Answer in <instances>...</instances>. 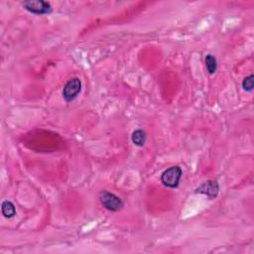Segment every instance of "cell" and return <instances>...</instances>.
<instances>
[{
  "mask_svg": "<svg viewBox=\"0 0 254 254\" xmlns=\"http://www.w3.org/2000/svg\"><path fill=\"white\" fill-rule=\"evenodd\" d=\"M98 198L103 207L110 211H119L124 206L123 200L118 195L105 190H100Z\"/></svg>",
  "mask_w": 254,
  "mask_h": 254,
  "instance_id": "cell-1",
  "label": "cell"
},
{
  "mask_svg": "<svg viewBox=\"0 0 254 254\" xmlns=\"http://www.w3.org/2000/svg\"><path fill=\"white\" fill-rule=\"evenodd\" d=\"M183 171L179 166H173L165 170L161 175V183L170 189H176L179 187Z\"/></svg>",
  "mask_w": 254,
  "mask_h": 254,
  "instance_id": "cell-2",
  "label": "cell"
},
{
  "mask_svg": "<svg viewBox=\"0 0 254 254\" xmlns=\"http://www.w3.org/2000/svg\"><path fill=\"white\" fill-rule=\"evenodd\" d=\"M21 4L25 10L35 15H46L53 11L51 4L44 0H26Z\"/></svg>",
  "mask_w": 254,
  "mask_h": 254,
  "instance_id": "cell-3",
  "label": "cell"
},
{
  "mask_svg": "<svg viewBox=\"0 0 254 254\" xmlns=\"http://www.w3.org/2000/svg\"><path fill=\"white\" fill-rule=\"evenodd\" d=\"M81 91V80L78 77H72L68 79L63 88V98L65 102L74 100Z\"/></svg>",
  "mask_w": 254,
  "mask_h": 254,
  "instance_id": "cell-4",
  "label": "cell"
},
{
  "mask_svg": "<svg viewBox=\"0 0 254 254\" xmlns=\"http://www.w3.org/2000/svg\"><path fill=\"white\" fill-rule=\"evenodd\" d=\"M218 191H219V185L217 181H214V180H207L194 190L195 193L204 194L209 199L215 198L218 195Z\"/></svg>",
  "mask_w": 254,
  "mask_h": 254,
  "instance_id": "cell-5",
  "label": "cell"
},
{
  "mask_svg": "<svg viewBox=\"0 0 254 254\" xmlns=\"http://www.w3.org/2000/svg\"><path fill=\"white\" fill-rule=\"evenodd\" d=\"M147 140V134L142 129H136L131 135L132 143L137 147H143Z\"/></svg>",
  "mask_w": 254,
  "mask_h": 254,
  "instance_id": "cell-6",
  "label": "cell"
},
{
  "mask_svg": "<svg viewBox=\"0 0 254 254\" xmlns=\"http://www.w3.org/2000/svg\"><path fill=\"white\" fill-rule=\"evenodd\" d=\"M1 212L4 217L12 218L16 214V207L12 201L6 199V200H3L1 204Z\"/></svg>",
  "mask_w": 254,
  "mask_h": 254,
  "instance_id": "cell-7",
  "label": "cell"
},
{
  "mask_svg": "<svg viewBox=\"0 0 254 254\" xmlns=\"http://www.w3.org/2000/svg\"><path fill=\"white\" fill-rule=\"evenodd\" d=\"M204 63H205V67L207 69V72L209 74H213L217 69L216 58L211 54H207L204 58Z\"/></svg>",
  "mask_w": 254,
  "mask_h": 254,
  "instance_id": "cell-8",
  "label": "cell"
},
{
  "mask_svg": "<svg viewBox=\"0 0 254 254\" xmlns=\"http://www.w3.org/2000/svg\"><path fill=\"white\" fill-rule=\"evenodd\" d=\"M253 81H254V75L253 74H249L248 76L244 77L243 80H242V88L245 90V91H248V92H251L253 90Z\"/></svg>",
  "mask_w": 254,
  "mask_h": 254,
  "instance_id": "cell-9",
  "label": "cell"
}]
</instances>
